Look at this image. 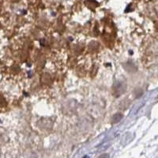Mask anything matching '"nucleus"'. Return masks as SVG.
Returning <instances> with one entry per match:
<instances>
[{"instance_id": "1", "label": "nucleus", "mask_w": 158, "mask_h": 158, "mask_svg": "<svg viewBox=\"0 0 158 158\" xmlns=\"http://www.w3.org/2000/svg\"><path fill=\"white\" fill-rule=\"evenodd\" d=\"M113 90L117 97L122 95L127 90V85L123 81H117L113 86Z\"/></svg>"}, {"instance_id": "3", "label": "nucleus", "mask_w": 158, "mask_h": 158, "mask_svg": "<svg viewBox=\"0 0 158 158\" xmlns=\"http://www.w3.org/2000/svg\"><path fill=\"white\" fill-rule=\"evenodd\" d=\"M104 156H106V157H108V156H109V155H101V157H104Z\"/></svg>"}, {"instance_id": "2", "label": "nucleus", "mask_w": 158, "mask_h": 158, "mask_svg": "<svg viewBox=\"0 0 158 158\" xmlns=\"http://www.w3.org/2000/svg\"><path fill=\"white\" fill-rule=\"evenodd\" d=\"M122 118H123V115H121V114L119 113L115 114V115L112 117V122H113L114 123H116L119 122V121L122 119Z\"/></svg>"}]
</instances>
